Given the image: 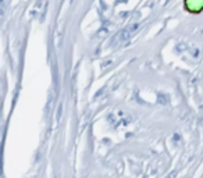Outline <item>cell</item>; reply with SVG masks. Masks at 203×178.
<instances>
[]
</instances>
